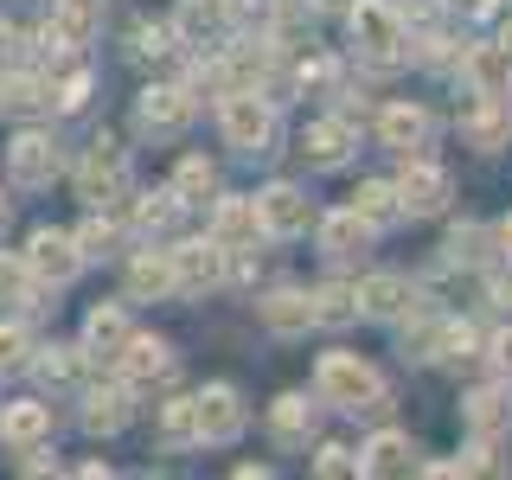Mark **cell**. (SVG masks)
I'll list each match as a JSON object with an SVG mask.
<instances>
[{"label":"cell","mask_w":512,"mask_h":480,"mask_svg":"<svg viewBox=\"0 0 512 480\" xmlns=\"http://www.w3.org/2000/svg\"><path fill=\"white\" fill-rule=\"evenodd\" d=\"M359 314V288H320L314 295V327H346Z\"/></svg>","instance_id":"obj_29"},{"label":"cell","mask_w":512,"mask_h":480,"mask_svg":"<svg viewBox=\"0 0 512 480\" xmlns=\"http://www.w3.org/2000/svg\"><path fill=\"white\" fill-rule=\"evenodd\" d=\"M58 7H96V0H58Z\"/></svg>","instance_id":"obj_44"},{"label":"cell","mask_w":512,"mask_h":480,"mask_svg":"<svg viewBox=\"0 0 512 480\" xmlns=\"http://www.w3.org/2000/svg\"><path fill=\"white\" fill-rule=\"evenodd\" d=\"M224 141H231L237 154H263L269 141H276V116H269V103L256 90L224 96Z\"/></svg>","instance_id":"obj_3"},{"label":"cell","mask_w":512,"mask_h":480,"mask_svg":"<svg viewBox=\"0 0 512 480\" xmlns=\"http://www.w3.org/2000/svg\"><path fill=\"white\" fill-rule=\"evenodd\" d=\"M77 250H84V256H109V250H116V224H84V231H77Z\"/></svg>","instance_id":"obj_35"},{"label":"cell","mask_w":512,"mask_h":480,"mask_svg":"<svg viewBox=\"0 0 512 480\" xmlns=\"http://www.w3.org/2000/svg\"><path fill=\"white\" fill-rule=\"evenodd\" d=\"M493 365H500V372H512V333H500V340H493Z\"/></svg>","instance_id":"obj_41"},{"label":"cell","mask_w":512,"mask_h":480,"mask_svg":"<svg viewBox=\"0 0 512 480\" xmlns=\"http://www.w3.org/2000/svg\"><path fill=\"white\" fill-rule=\"evenodd\" d=\"M26 359H32V333L7 320V327H0V372H20Z\"/></svg>","instance_id":"obj_34"},{"label":"cell","mask_w":512,"mask_h":480,"mask_svg":"<svg viewBox=\"0 0 512 480\" xmlns=\"http://www.w3.org/2000/svg\"><path fill=\"white\" fill-rule=\"evenodd\" d=\"M224 20H231V0H186L180 7V26L199 39V32H218Z\"/></svg>","instance_id":"obj_32"},{"label":"cell","mask_w":512,"mask_h":480,"mask_svg":"<svg viewBox=\"0 0 512 480\" xmlns=\"http://www.w3.org/2000/svg\"><path fill=\"white\" fill-rule=\"evenodd\" d=\"M128 288L135 295H167V288H180V269H173V256H135V269H128Z\"/></svg>","instance_id":"obj_26"},{"label":"cell","mask_w":512,"mask_h":480,"mask_svg":"<svg viewBox=\"0 0 512 480\" xmlns=\"http://www.w3.org/2000/svg\"><path fill=\"white\" fill-rule=\"evenodd\" d=\"M173 269H180V282H186V288H218V282H224V244L212 237V244H186V250H173Z\"/></svg>","instance_id":"obj_15"},{"label":"cell","mask_w":512,"mask_h":480,"mask_svg":"<svg viewBox=\"0 0 512 480\" xmlns=\"http://www.w3.org/2000/svg\"><path fill=\"white\" fill-rule=\"evenodd\" d=\"M346 148H352V128L346 122H314L308 135H301V154H308L314 167H340Z\"/></svg>","instance_id":"obj_21"},{"label":"cell","mask_w":512,"mask_h":480,"mask_svg":"<svg viewBox=\"0 0 512 480\" xmlns=\"http://www.w3.org/2000/svg\"><path fill=\"white\" fill-rule=\"evenodd\" d=\"M13 45H20V32H13V26H0V58H13Z\"/></svg>","instance_id":"obj_42"},{"label":"cell","mask_w":512,"mask_h":480,"mask_svg":"<svg viewBox=\"0 0 512 480\" xmlns=\"http://www.w3.org/2000/svg\"><path fill=\"white\" fill-rule=\"evenodd\" d=\"M39 372H45V378H52V384H64V378H71V372H77V365H71V359H64V352H58V359H39Z\"/></svg>","instance_id":"obj_40"},{"label":"cell","mask_w":512,"mask_h":480,"mask_svg":"<svg viewBox=\"0 0 512 480\" xmlns=\"http://www.w3.org/2000/svg\"><path fill=\"white\" fill-rule=\"evenodd\" d=\"M500 244H506V250H512V218H506V224H500Z\"/></svg>","instance_id":"obj_43"},{"label":"cell","mask_w":512,"mask_h":480,"mask_svg":"<svg viewBox=\"0 0 512 480\" xmlns=\"http://www.w3.org/2000/svg\"><path fill=\"white\" fill-rule=\"evenodd\" d=\"M20 288H26V269L13 256H0V295H20Z\"/></svg>","instance_id":"obj_39"},{"label":"cell","mask_w":512,"mask_h":480,"mask_svg":"<svg viewBox=\"0 0 512 480\" xmlns=\"http://www.w3.org/2000/svg\"><path fill=\"white\" fill-rule=\"evenodd\" d=\"M506 135H512V109H506V96H487V109H480V116H468V141H474L480 154H493Z\"/></svg>","instance_id":"obj_24"},{"label":"cell","mask_w":512,"mask_h":480,"mask_svg":"<svg viewBox=\"0 0 512 480\" xmlns=\"http://www.w3.org/2000/svg\"><path fill=\"white\" fill-rule=\"evenodd\" d=\"M397 199H404L410 218H429L448 205V173L429 167V160H416V167H404V180H397Z\"/></svg>","instance_id":"obj_9"},{"label":"cell","mask_w":512,"mask_h":480,"mask_svg":"<svg viewBox=\"0 0 512 480\" xmlns=\"http://www.w3.org/2000/svg\"><path fill=\"white\" fill-rule=\"evenodd\" d=\"M0 224H7V199H0Z\"/></svg>","instance_id":"obj_46"},{"label":"cell","mask_w":512,"mask_h":480,"mask_svg":"<svg viewBox=\"0 0 512 480\" xmlns=\"http://www.w3.org/2000/svg\"><path fill=\"white\" fill-rule=\"evenodd\" d=\"M468 429L480 442H493V436L512 429V391H506V384H480V391L468 397Z\"/></svg>","instance_id":"obj_12"},{"label":"cell","mask_w":512,"mask_h":480,"mask_svg":"<svg viewBox=\"0 0 512 480\" xmlns=\"http://www.w3.org/2000/svg\"><path fill=\"white\" fill-rule=\"evenodd\" d=\"M378 135L384 141H391V148H423V141H429V109H416V103H391V109H384V116H378Z\"/></svg>","instance_id":"obj_18"},{"label":"cell","mask_w":512,"mask_h":480,"mask_svg":"<svg viewBox=\"0 0 512 480\" xmlns=\"http://www.w3.org/2000/svg\"><path fill=\"white\" fill-rule=\"evenodd\" d=\"M352 45L372 64H397L404 58V13L391 0H352Z\"/></svg>","instance_id":"obj_2"},{"label":"cell","mask_w":512,"mask_h":480,"mask_svg":"<svg viewBox=\"0 0 512 480\" xmlns=\"http://www.w3.org/2000/svg\"><path fill=\"white\" fill-rule=\"evenodd\" d=\"M314 7H346V0H314Z\"/></svg>","instance_id":"obj_45"},{"label":"cell","mask_w":512,"mask_h":480,"mask_svg":"<svg viewBox=\"0 0 512 480\" xmlns=\"http://www.w3.org/2000/svg\"><path fill=\"white\" fill-rule=\"evenodd\" d=\"M314 474H359V455H346V448H320Z\"/></svg>","instance_id":"obj_36"},{"label":"cell","mask_w":512,"mask_h":480,"mask_svg":"<svg viewBox=\"0 0 512 480\" xmlns=\"http://www.w3.org/2000/svg\"><path fill=\"white\" fill-rule=\"evenodd\" d=\"M141 128L148 135H180V128L192 122V96L186 90H173V84H154V90H141Z\"/></svg>","instance_id":"obj_8"},{"label":"cell","mask_w":512,"mask_h":480,"mask_svg":"<svg viewBox=\"0 0 512 480\" xmlns=\"http://www.w3.org/2000/svg\"><path fill=\"white\" fill-rule=\"evenodd\" d=\"M45 436H52V410H45V404H7V410H0V442L39 448Z\"/></svg>","instance_id":"obj_14"},{"label":"cell","mask_w":512,"mask_h":480,"mask_svg":"<svg viewBox=\"0 0 512 480\" xmlns=\"http://www.w3.org/2000/svg\"><path fill=\"white\" fill-rule=\"evenodd\" d=\"M173 192H180V199H199V192H212V160H180V173H173Z\"/></svg>","instance_id":"obj_33"},{"label":"cell","mask_w":512,"mask_h":480,"mask_svg":"<svg viewBox=\"0 0 512 480\" xmlns=\"http://www.w3.org/2000/svg\"><path fill=\"white\" fill-rule=\"evenodd\" d=\"M410 282L404 276H372V282H359V308L365 314H404L410 308Z\"/></svg>","instance_id":"obj_25"},{"label":"cell","mask_w":512,"mask_h":480,"mask_svg":"<svg viewBox=\"0 0 512 480\" xmlns=\"http://www.w3.org/2000/svg\"><path fill=\"white\" fill-rule=\"evenodd\" d=\"M84 96H90V77L77 71V77H64V84H58V109H84Z\"/></svg>","instance_id":"obj_38"},{"label":"cell","mask_w":512,"mask_h":480,"mask_svg":"<svg viewBox=\"0 0 512 480\" xmlns=\"http://www.w3.org/2000/svg\"><path fill=\"white\" fill-rule=\"evenodd\" d=\"M263 231V212H256V199H218V218H212V237L224 250L250 244V237Z\"/></svg>","instance_id":"obj_16"},{"label":"cell","mask_w":512,"mask_h":480,"mask_svg":"<svg viewBox=\"0 0 512 480\" xmlns=\"http://www.w3.org/2000/svg\"><path fill=\"white\" fill-rule=\"evenodd\" d=\"M263 320L276 333H308L314 327V295H301V288H282V295L263 301Z\"/></svg>","instance_id":"obj_19"},{"label":"cell","mask_w":512,"mask_h":480,"mask_svg":"<svg viewBox=\"0 0 512 480\" xmlns=\"http://www.w3.org/2000/svg\"><path fill=\"white\" fill-rule=\"evenodd\" d=\"M84 340H90L96 352H122V346H128V320H122L116 308H96L90 327H84Z\"/></svg>","instance_id":"obj_30"},{"label":"cell","mask_w":512,"mask_h":480,"mask_svg":"<svg viewBox=\"0 0 512 480\" xmlns=\"http://www.w3.org/2000/svg\"><path fill=\"white\" fill-rule=\"evenodd\" d=\"M352 212H359L365 224H391L397 212H404V199H397V186H384V180H365L359 192H352Z\"/></svg>","instance_id":"obj_27"},{"label":"cell","mask_w":512,"mask_h":480,"mask_svg":"<svg viewBox=\"0 0 512 480\" xmlns=\"http://www.w3.org/2000/svg\"><path fill=\"white\" fill-rule=\"evenodd\" d=\"M128 180V148L122 141H90V154H84V167H77V192H84L90 205H103V199H116Z\"/></svg>","instance_id":"obj_4"},{"label":"cell","mask_w":512,"mask_h":480,"mask_svg":"<svg viewBox=\"0 0 512 480\" xmlns=\"http://www.w3.org/2000/svg\"><path fill=\"white\" fill-rule=\"evenodd\" d=\"M135 416V404H128V391L122 384H109V391H90V410H84V423L96 429V436H116V429Z\"/></svg>","instance_id":"obj_23"},{"label":"cell","mask_w":512,"mask_h":480,"mask_svg":"<svg viewBox=\"0 0 512 480\" xmlns=\"http://www.w3.org/2000/svg\"><path fill=\"white\" fill-rule=\"evenodd\" d=\"M256 212H263V231H276V237H295V231H308V192H295V186H269L263 199H256Z\"/></svg>","instance_id":"obj_10"},{"label":"cell","mask_w":512,"mask_h":480,"mask_svg":"<svg viewBox=\"0 0 512 480\" xmlns=\"http://www.w3.org/2000/svg\"><path fill=\"white\" fill-rule=\"evenodd\" d=\"M7 173H13V186H52V173H58V141H52V135H39V128L13 135V148H7Z\"/></svg>","instance_id":"obj_6"},{"label":"cell","mask_w":512,"mask_h":480,"mask_svg":"<svg viewBox=\"0 0 512 480\" xmlns=\"http://www.w3.org/2000/svg\"><path fill=\"white\" fill-rule=\"evenodd\" d=\"M468 77L480 96H506L512 90V45H474L468 52Z\"/></svg>","instance_id":"obj_13"},{"label":"cell","mask_w":512,"mask_h":480,"mask_svg":"<svg viewBox=\"0 0 512 480\" xmlns=\"http://www.w3.org/2000/svg\"><path fill=\"white\" fill-rule=\"evenodd\" d=\"M365 231H372V224L346 205V212L320 218V250H327V256H352V250H365Z\"/></svg>","instance_id":"obj_22"},{"label":"cell","mask_w":512,"mask_h":480,"mask_svg":"<svg viewBox=\"0 0 512 480\" xmlns=\"http://www.w3.org/2000/svg\"><path fill=\"white\" fill-rule=\"evenodd\" d=\"M160 442H167V448L199 442V410H192V397H180V404L160 410Z\"/></svg>","instance_id":"obj_28"},{"label":"cell","mask_w":512,"mask_h":480,"mask_svg":"<svg viewBox=\"0 0 512 480\" xmlns=\"http://www.w3.org/2000/svg\"><path fill=\"white\" fill-rule=\"evenodd\" d=\"M308 423H314V404H308V397L288 391V397H276V404H269V436L288 442V448L308 442Z\"/></svg>","instance_id":"obj_20"},{"label":"cell","mask_w":512,"mask_h":480,"mask_svg":"<svg viewBox=\"0 0 512 480\" xmlns=\"http://www.w3.org/2000/svg\"><path fill=\"white\" fill-rule=\"evenodd\" d=\"M116 365H122V378H128V384H154V378H167V372H173L167 346H160V340H135V333H128V346L116 352Z\"/></svg>","instance_id":"obj_17"},{"label":"cell","mask_w":512,"mask_h":480,"mask_svg":"<svg viewBox=\"0 0 512 480\" xmlns=\"http://www.w3.org/2000/svg\"><path fill=\"white\" fill-rule=\"evenodd\" d=\"M77 263H84V250H77V237H64V231H39L32 250H26V269L39 282H71Z\"/></svg>","instance_id":"obj_7"},{"label":"cell","mask_w":512,"mask_h":480,"mask_svg":"<svg viewBox=\"0 0 512 480\" xmlns=\"http://www.w3.org/2000/svg\"><path fill=\"white\" fill-rule=\"evenodd\" d=\"M0 103H7V109H32V103H45V96H39V84H32V77H13V84L0 90Z\"/></svg>","instance_id":"obj_37"},{"label":"cell","mask_w":512,"mask_h":480,"mask_svg":"<svg viewBox=\"0 0 512 480\" xmlns=\"http://www.w3.org/2000/svg\"><path fill=\"white\" fill-rule=\"evenodd\" d=\"M410 468H416V442L404 429H378L359 455V474H410Z\"/></svg>","instance_id":"obj_11"},{"label":"cell","mask_w":512,"mask_h":480,"mask_svg":"<svg viewBox=\"0 0 512 480\" xmlns=\"http://www.w3.org/2000/svg\"><path fill=\"white\" fill-rule=\"evenodd\" d=\"M192 410H199V442H237L244 436V397L231 384H205L192 397Z\"/></svg>","instance_id":"obj_5"},{"label":"cell","mask_w":512,"mask_h":480,"mask_svg":"<svg viewBox=\"0 0 512 480\" xmlns=\"http://www.w3.org/2000/svg\"><path fill=\"white\" fill-rule=\"evenodd\" d=\"M173 218H180V192H148V199L135 205V231H148V237L167 231Z\"/></svg>","instance_id":"obj_31"},{"label":"cell","mask_w":512,"mask_h":480,"mask_svg":"<svg viewBox=\"0 0 512 480\" xmlns=\"http://www.w3.org/2000/svg\"><path fill=\"white\" fill-rule=\"evenodd\" d=\"M314 391L327 397L333 410H384V378L352 352H327L314 372Z\"/></svg>","instance_id":"obj_1"}]
</instances>
